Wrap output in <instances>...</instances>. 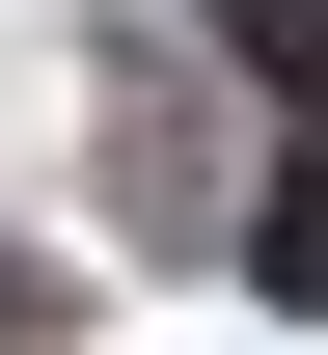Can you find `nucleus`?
Instances as JSON below:
<instances>
[{"mask_svg": "<svg viewBox=\"0 0 328 355\" xmlns=\"http://www.w3.org/2000/svg\"><path fill=\"white\" fill-rule=\"evenodd\" d=\"M191 28H219V55H246L274 110H328V0H191Z\"/></svg>", "mask_w": 328, "mask_h": 355, "instance_id": "obj_1", "label": "nucleus"}, {"mask_svg": "<svg viewBox=\"0 0 328 355\" xmlns=\"http://www.w3.org/2000/svg\"><path fill=\"white\" fill-rule=\"evenodd\" d=\"M246 273H274V301H328V164H274V191H246Z\"/></svg>", "mask_w": 328, "mask_h": 355, "instance_id": "obj_2", "label": "nucleus"}, {"mask_svg": "<svg viewBox=\"0 0 328 355\" xmlns=\"http://www.w3.org/2000/svg\"><path fill=\"white\" fill-rule=\"evenodd\" d=\"M0 328H28V273H0Z\"/></svg>", "mask_w": 328, "mask_h": 355, "instance_id": "obj_3", "label": "nucleus"}]
</instances>
